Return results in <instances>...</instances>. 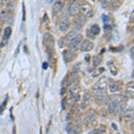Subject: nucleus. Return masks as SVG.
Masks as SVG:
<instances>
[{
    "mask_svg": "<svg viewBox=\"0 0 134 134\" xmlns=\"http://www.w3.org/2000/svg\"><path fill=\"white\" fill-rule=\"evenodd\" d=\"M65 0H55L53 5V11L55 13H59L64 6Z\"/></svg>",
    "mask_w": 134,
    "mask_h": 134,
    "instance_id": "obj_12",
    "label": "nucleus"
},
{
    "mask_svg": "<svg viewBox=\"0 0 134 134\" xmlns=\"http://www.w3.org/2000/svg\"><path fill=\"white\" fill-rule=\"evenodd\" d=\"M11 34H12V29L11 27H6L4 31V40H6L10 38Z\"/></svg>",
    "mask_w": 134,
    "mask_h": 134,
    "instance_id": "obj_21",
    "label": "nucleus"
},
{
    "mask_svg": "<svg viewBox=\"0 0 134 134\" xmlns=\"http://www.w3.org/2000/svg\"><path fill=\"white\" fill-rule=\"evenodd\" d=\"M43 44L47 47L52 48V47H54V45H55V38L50 33L47 32V33H45L43 35Z\"/></svg>",
    "mask_w": 134,
    "mask_h": 134,
    "instance_id": "obj_6",
    "label": "nucleus"
},
{
    "mask_svg": "<svg viewBox=\"0 0 134 134\" xmlns=\"http://www.w3.org/2000/svg\"><path fill=\"white\" fill-rule=\"evenodd\" d=\"M42 67H43V69H45V70H46V69L47 68V63H44V64H43V65H42Z\"/></svg>",
    "mask_w": 134,
    "mask_h": 134,
    "instance_id": "obj_29",
    "label": "nucleus"
},
{
    "mask_svg": "<svg viewBox=\"0 0 134 134\" xmlns=\"http://www.w3.org/2000/svg\"><path fill=\"white\" fill-rule=\"evenodd\" d=\"M124 119L126 121H131L134 119V107H129L128 109L124 110Z\"/></svg>",
    "mask_w": 134,
    "mask_h": 134,
    "instance_id": "obj_14",
    "label": "nucleus"
},
{
    "mask_svg": "<svg viewBox=\"0 0 134 134\" xmlns=\"http://www.w3.org/2000/svg\"><path fill=\"white\" fill-rule=\"evenodd\" d=\"M94 48V43L88 40H82L81 43V50L83 52H88Z\"/></svg>",
    "mask_w": 134,
    "mask_h": 134,
    "instance_id": "obj_8",
    "label": "nucleus"
},
{
    "mask_svg": "<svg viewBox=\"0 0 134 134\" xmlns=\"http://www.w3.org/2000/svg\"><path fill=\"white\" fill-rule=\"evenodd\" d=\"M97 132L105 133V130H93V131H91V133H97Z\"/></svg>",
    "mask_w": 134,
    "mask_h": 134,
    "instance_id": "obj_24",
    "label": "nucleus"
},
{
    "mask_svg": "<svg viewBox=\"0 0 134 134\" xmlns=\"http://www.w3.org/2000/svg\"><path fill=\"white\" fill-rule=\"evenodd\" d=\"M131 57L134 59V47H132L131 48Z\"/></svg>",
    "mask_w": 134,
    "mask_h": 134,
    "instance_id": "obj_27",
    "label": "nucleus"
},
{
    "mask_svg": "<svg viewBox=\"0 0 134 134\" xmlns=\"http://www.w3.org/2000/svg\"><path fill=\"white\" fill-rule=\"evenodd\" d=\"M104 71H105V69H104L103 67H101V68H98V69H97V70L95 71V72L92 73V76H93V77H97V76H99V75H100L101 73H103V72H104Z\"/></svg>",
    "mask_w": 134,
    "mask_h": 134,
    "instance_id": "obj_23",
    "label": "nucleus"
},
{
    "mask_svg": "<svg viewBox=\"0 0 134 134\" xmlns=\"http://www.w3.org/2000/svg\"><path fill=\"white\" fill-rule=\"evenodd\" d=\"M86 23H87V18H86V16H84L83 14H77L74 19V23L77 27H80V28L83 27Z\"/></svg>",
    "mask_w": 134,
    "mask_h": 134,
    "instance_id": "obj_10",
    "label": "nucleus"
},
{
    "mask_svg": "<svg viewBox=\"0 0 134 134\" xmlns=\"http://www.w3.org/2000/svg\"><path fill=\"white\" fill-rule=\"evenodd\" d=\"M84 122H85V124H86L90 125V126H92L93 124L96 125V124H97V117H96V114L93 113L92 111H90L88 113L86 114L85 119H84Z\"/></svg>",
    "mask_w": 134,
    "mask_h": 134,
    "instance_id": "obj_7",
    "label": "nucleus"
},
{
    "mask_svg": "<svg viewBox=\"0 0 134 134\" xmlns=\"http://www.w3.org/2000/svg\"><path fill=\"white\" fill-rule=\"evenodd\" d=\"M78 34H79V31H78V30L74 29V30H72L69 33H67V35L65 36V38L67 40V41L70 42L71 40H72V38H74L75 37H76Z\"/></svg>",
    "mask_w": 134,
    "mask_h": 134,
    "instance_id": "obj_18",
    "label": "nucleus"
},
{
    "mask_svg": "<svg viewBox=\"0 0 134 134\" xmlns=\"http://www.w3.org/2000/svg\"><path fill=\"white\" fill-rule=\"evenodd\" d=\"M0 35H1V28H0Z\"/></svg>",
    "mask_w": 134,
    "mask_h": 134,
    "instance_id": "obj_32",
    "label": "nucleus"
},
{
    "mask_svg": "<svg viewBox=\"0 0 134 134\" xmlns=\"http://www.w3.org/2000/svg\"><path fill=\"white\" fill-rule=\"evenodd\" d=\"M131 131H134V119H133L132 122H131Z\"/></svg>",
    "mask_w": 134,
    "mask_h": 134,
    "instance_id": "obj_28",
    "label": "nucleus"
},
{
    "mask_svg": "<svg viewBox=\"0 0 134 134\" xmlns=\"http://www.w3.org/2000/svg\"><path fill=\"white\" fill-rule=\"evenodd\" d=\"M68 41H67V40L65 38V37L64 38H61L59 40V41H58V44H59V47H64L66 46V45H68Z\"/></svg>",
    "mask_w": 134,
    "mask_h": 134,
    "instance_id": "obj_22",
    "label": "nucleus"
},
{
    "mask_svg": "<svg viewBox=\"0 0 134 134\" xmlns=\"http://www.w3.org/2000/svg\"><path fill=\"white\" fill-rule=\"evenodd\" d=\"M122 101H125V99H124V97L121 95H114L108 98V109L110 113H114L117 104Z\"/></svg>",
    "mask_w": 134,
    "mask_h": 134,
    "instance_id": "obj_1",
    "label": "nucleus"
},
{
    "mask_svg": "<svg viewBox=\"0 0 134 134\" xmlns=\"http://www.w3.org/2000/svg\"><path fill=\"white\" fill-rule=\"evenodd\" d=\"M93 1H94V0H93Z\"/></svg>",
    "mask_w": 134,
    "mask_h": 134,
    "instance_id": "obj_33",
    "label": "nucleus"
},
{
    "mask_svg": "<svg viewBox=\"0 0 134 134\" xmlns=\"http://www.w3.org/2000/svg\"><path fill=\"white\" fill-rule=\"evenodd\" d=\"M122 88V82H121V81H112V82L109 84V90L113 93L121 91Z\"/></svg>",
    "mask_w": 134,
    "mask_h": 134,
    "instance_id": "obj_9",
    "label": "nucleus"
},
{
    "mask_svg": "<svg viewBox=\"0 0 134 134\" xmlns=\"http://www.w3.org/2000/svg\"><path fill=\"white\" fill-rule=\"evenodd\" d=\"M80 92H81V87H80L79 85H75L73 86V87L72 88V90H71V95L73 97V98H75V100H78V97H80Z\"/></svg>",
    "mask_w": 134,
    "mask_h": 134,
    "instance_id": "obj_16",
    "label": "nucleus"
},
{
    "mask_svg": "<svg viewBox=\"0 0 134 134\" xmlns=\"http://www.w3.org/2000/svg\"><path fill=\"white\" fill-rule=\"evenodd\" d=\"M23 21H25V5H24V4H23Z\"/></svg>",
    "mask_w": 134,
    "mask_h": 134,
    "instance_id": "obj_26",
    "label": "nucleus"
},
{
    "mask_svg": "<svg viewBox=\"0 0 134 134\" xmlns=\"http://www.w3.org/2000/svg\"><path fill=\"white\" fill-rule=\"evenodd\" d=\"M125 107H126V103H125V101H122V102L117 104V105H116V107H115V109H114V112H115L116 114L122 113V112H124L125 110Z\"/></svg>",
    "mask_w": 134,
    "mask_h": 134,
    "instance_id": "obj_17",
    "label": "nucleus"
},
{
    "mask_svg": "<svg viewBox=\"0 0 134 134\" xmlns=\"http://www.w3.org/2000/svg\"><path fill=\"white\" fill-rule=\"evenodd\" d=\"M108 81L109 79L107 77H101L100 79L95 83V85L93 86V90L94 91H105L107 90V86H108Z\"/></svg>",
    "mask_w": 134,
    "mask_h": 134,
    "instance_id": "obj_2",
    "label": "nucleus"
},
{
    "mask_svg": "<svg viewBox=\"0 0 134 134\" xmlns=\"http://www.w3.org/2000/svg\"><path fill=\"white\" fill-rule=\"evenodd\" d=\"M68 12L72 15H77L80 13V4L77 2H72L68 8Z\"/></svg>",
    "mask_w": 134,
    "mask_h": 134,
    "instance_id": "obj_11",
    "label": "nucleus"
},
{
    "mask_svg": "<svg viewBox=\"0 0 134 134\" xmlns=\"http://www.w3.org/2000/svg\"><path fill=\"white\" fill-rule=\"evenodd\" d=\"M47 2H48V3H50V2H52V0H47Z\"/></svg>",
    "mask_w": 134,
    "mask_h": 134,
    "instance_id": "obj_31",
    "label": "nucleus"
},
{
    "mask_svg": "<svg viewBox=\"0 0 134 134\" xmlns=\"http://www.w3.org/2000/svg\"><path fill=\"white\" fill-rule=\"evenodd\" d=\"M82 40H83V36L81 35V34H78V35L75 37L74 38H72V40L68 43V45H67L69 50L72 52L77 51L78 47L81 45V43L82 42Z\"/></svg>",
    "mask_w": 134,
    "mask_h": 134,
    "instance_id": "obj_3",
    "label": "nucleus"
},
{
    "mask_svg": "<svg viewBox=\"0 0 134 134\" xmlns=\"http://www.w3.org/2000/svg\"><path fill=\"white\" fill-rule=\"evenodd\" d=\"M80 12L83 14V15H86L88 17H90L93 15V9L92 6L88 2L81 1L80 4Z\"/></svg>",
    "mask_w": 134,
    "mask_h": 134,
    "instance_id": "obj_4",
    "label": "nucleus"
},
{
    "mask_svg": "<svg viewBox=\"0 0 134 134\" xmlns=\"http://www.w3.org/2000/svg\"><path fill=\"white\" fill-rule=\"evenodd\" d=\"M131 32H132V33H133V35H134V26L132 27V29H131Z\"/></svg>",
    "mask_w": 134,
    "mask_h": 134,
    "instance_id": "obj_30",
    "label": "nucleus"
},
{
    "mask_svg": "<svg viewBox=\"0 0 134 134\" xmlns=\"http://www.w3.org/2000/svg\"><path fill=\"white\" fill-rule=\"evenodd\" d=\"M125 91H126V94L128 97L134 98V81H130L126 84Z\"/></svg>",
    "mask_w": 134,
    "mask_h": 134,
    "instance_id": "obj_13",
    "label": "nucleus"
},
{
    "mask_svg": "<svg viewBox=\"0 0 134 134\" xmlns=\"http://www.w3.org/2000/svg\"><path fill=\"white\" fill-rule=\"evenodd\" d=\"M101 63H102V57H99V55H94L92 57V65L94 67L98 66Z\"/></svg>",
    "mask_w": 134,
    "mask_h": 134,
    "instance_id": "obj_19",
    "label": "nucleus"
},
{
    "mask_svg": "<svg viewBox=\"0 0 134 134\" xmlns=\"http://www.w3.org/2000/svg\"><path fill=\"white\" fill-rule=\"evenodd\" d=\"M79 80H80V78L76 74V73H72L70 76L67 77L66 86H70V85H72V84H73V83H76Z\"/></svg>",
    "mask_w": 134,
    "mask_h": 134,
    "instance_id": "obj_15",
    "label": "nucleus"
},
{
    "mask_svg": "<svg viewBox=\"0 0 134 134\" xmlns=\"http://www.w3.org/2000/svg\"><path fill=\"white\" fill-rule=\"evenodd\" d=\"M130 20H131V23H134V10L132 11V13L131 14V16H130Z\"/></svg>",
    "mask_w": 134,
    "mask_h": 134,
    "instance_id": "obj_25",
    "label": "nucleus"
},
{
    "mask_svg": "<svg viewBox=\"0 0 134 134\" xmlns=\"http://www.w3.org/2000/svg\"><path fill=\"white\" fill-rule=\"evenodd\" d=\"M90 31H91L93 35H98V34L100 33V28L98 24H93L90 27Z\"/></svg>",
    "mask_w": 134,
    "mask_h": 134,
    "instance_id": "obj_20",
    "label": "nucleus"
},
{
    "mask_svg": "<svg viewBox=\"0 0 134 134\" xmlns=\"http://www.w3.org/2000/svg\"><path fill=\"white\" fill-rule=\"evenodd\" d=\"M71 21L68 16H63L59 21V30L62 32H65L70 28Z\"/></svg>",
    "mask_w": 134,
    "mask_h": 134,
    "instance_id": "obj_5",
    "label": "nucleus"
}]
</instances>
